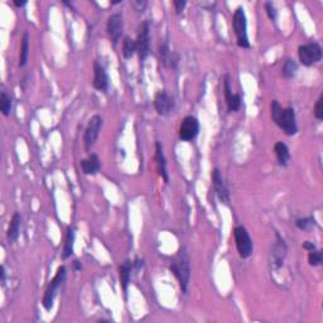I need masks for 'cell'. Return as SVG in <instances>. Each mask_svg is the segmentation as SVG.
I'll return each mask as SVG.
<instances>
[{"label":"cell","instance_id":"obj_1","mask_svg":"<svg viewBox=\"0 0 323 323\" xmlns=\"http://www.w3.org/2000/svg\"><path fill=\"white\" fill-rule=\"evenodd\" d=\"M272 119L287 135H295L298 133V126L295 120V111L293 107H282L279 101L273 100L270 104Z\"/></svg>","mask_w":323,"mask_h":323},{"label":"cell","instance_id":"obj_13","mask_svg":"<svg viewBox=\"0 0 323 323\" xmlns=\"http://www.w3.org/2000/svg\"><path fill=\"white\" fill-rule=\"evenodd\" d=\"M224 94L229 110L239 111L240 107H241V97H240L239 94H232L231 77H230L229 73L224 76Z\"/></svg>","mask_w":323,"mask_h":323},{"label":"cell","instance_id":"obj_35","mask_svg":"<svg viewBox=\"0 0 323 323\" xmlns=\"http://www.w3.org/2000/svg\"><path fill=\"white\" fill-rule=\"evenodd\" d=\"M0 277H2V283L3 284H4L5 283V269H4V266H0Z\"/></svg>","mask_w":323,"mask_h":323},{"label":"cell","instance_id":"obj_28","mask_svg":"<svg viewBox=\"0 0 323 323\" xmlns=\"http://www.w3.org/2000/svg\"><path fill=\"white\" fill-rule=\"evenodd\" d=\"M322 251L321 250H311L308 254V263L311 266H319L322 264Z\"/></svg>","mask_w":323,"mask_h":323},{"label":"cell","instance_id":"obj_9","mask_svg":"<svg viewBox=\"0 0 323 323\" xmlns=\"http://www.w3.org/2000/svg\"><path fill=\"white\" fill-rule=\"evenodd\" d=\"M200 133V121L195 116L189 115L182 120L179 126V139L183 142H192Z\"/></svg>","mask_w":323,"mask_h":323},{"label":"cell","instance_id":"obj_8","mask_svg":"<svg viewBox=\"0 0 323 323\" xmlns=\"http://www.w3.org/2000/svg\"><path fill=\"white\" fill-rule=\"evenodd\" d=\"M102 128V118L100 115H94L90 119L89 124H87L86 129H85L84 134V144H85V150L89 152L92 147H94L95 142L99 138L100 130Z\"/></svg>","mask_w":323,"mask_h":323},{"label":"cell","instance_id":"obj_3","mask_svg":"<svg viewBox=\"0 0 323 323\" xmlns=\"http://www.w3.org/2000/svg\"><path fill=\"white\" fill-rule=\"evenodd\" d=\"M66 275H67V269H66L65 265L60 266L57 269V273H56L55 278L51 280L49 285L47 287L46 292H44L43 301H42V306L46 311H51L53 308V302L57 297L58 290H60L61 285L63 284V282L66 280Z\"/></svg>","mask_w":323,"mask_h":323},{"label":"cell","instance_id":"obj_25","mask_svg":"<svg viewBox=\"0 0 323 323\" xmlns=\"http://www.w3.org/2000/svg\"><path fill=\"white\" fill-rule=\"evenodd\" d=\"M29 56V36L28 33L23 34L22 46H20V55H19V67H24L28 62Z\"/></svg>","mask_w":323,"mask_h":323},{"label":"cell","instance_id":"obj_7","mask_svg":"<svg viewBox=\"0 0 323 323\" xmlns=\"http://www.w3.org/2000/svg\"><path fill=\"white\" fill-rule=\"evenodd\" d=\"M149 22L144 20V22L140 24L139 32H138L137 37V53L139 55L140 61H145V58L148 57L150 53V36H149Z\"/></svg>","mask_w":323,"mask_h":323},{"label":"cell","instance_id":"obj_5","mask_svg":"<svg viewBox=\"0 0 323 323\" xmlns=\"http://www.w3.org/2000/svg\"><path fill=\"white\" fill-rule=\"evenodd\" d=\"M299 61L303 66H313L322 61V47L317 42H312L308 44H302L298 48Z\"/></svg>","mask_w":323,"mask_h":323},{"label":"cell","instance_id":"obj_16","mask_svg":"<svg viewBox=\"0 0 323 323\" xmlns=\"http://www.w3.org/2000/svg\"><path fill=\"white\" fill-rule=\"evenodd\" d=\"M92 85H94L96 90L104 92L106 91L109 87V76L106 70L97 61H95L94 63V81H92Z\"/></svg>","mask_w":323,"mask_h":323},{"label":"cell","instance_id":"obj_29","mask_svg":"<svg viewBox=\"0 0 323 323\" xmlns=\"http://www.w3.org/2000/svg\"><path fill=\"white\" fill-rule=\"evenodd\" d=\"M314 116H316L317 120H322L323 119V95L318 97L316 105H314Z\"/></svg>","mask_w":323,"mask_h":323},{"label":"cell","instance_id":"obj_23","mask_svg":"<svg viewBox=\"0 0 323 323\" xmlns=\"http://www.w3.org/2000/svg\"><path fill=\"white\" fill-rule=\"evenodd\" d=\"M13 107V99L7 91L3 90L2 94H0V111L4 116H9L12 113Z\"/></svg>","mask_w":323,"mask_h":323},{"label":"cell","instance_id":"obj_6","mask_svg":"<svg viewBox=\"0 0 323 323\" xmlns=\"http://www.w3.org/2000/svg\"><path fill=\"white\" fill-rule=\"evenodd\" d=\"M234 237L235 244H236L237 253H239L240 258L248 259L253 254V240H251L250 235H249L248 230L245 227L236 226L234 229Z\"/></svg>","mask_w":323,"mask_h":323},{"label":"cell","instance_id":"obj_31","mask_svg":"<svg viewBox=\"0 0 323 323\" xmlns=\"http://www.w3.org/2000/svg\"><path fill=\"white\" fill-rule=\"evenodd\" d=\"M131 5H133L134 9L137 10L138 13H143L145 7H147V2H145V0H134V2H131Z\"/></svg>","mask_w":323,"mask_h":323},{"label":"cell","instance_id":"obj_32","mask_svg":"<svg viewBox=\"0 0 323 323\" xmlns=\"http://www.w3.org/2000/svg\"><path fill=\"white\" fill-rule=\"evenodd\" d=\"M173 5H174V9H176L177 14H181V13L183 12L184 8H186L187 2H184V0H174Z\"/></svg>","mask_w":323,"mask_h":323},{"label":"cell","instance_id":"obj_33","mask_svg":"<svg viewBox=\"0 0 323 323\" xmlns=\"http://www.w3.org/2000/svg\"><path fill=\"white\" fill-rule=\"evenodd\" d=\"M302 246H303V249H306V250H308V251L314 250V249H316V245H314V244L311 243V241H304Z\"/></svg>","mask_w":323,"mask_h":323},{"label":"cell","instance_id":"obj_20","mask_svg":"<svg viewBox=\"0 0 323 323\" xmlns=\"http://www.w3.org/2000/svg\"><path fill=\"white\" fill-rule=\"evenodd\" d=\"M274 152H275V155H277V159H278V163H279V166L287 167L290 160L289 148L287 147V144L283 142H278L274 147Z\"/></svg>","mask_w":323,"mask_h":323},{"label":"cell","instance_id":"obj_2","mask_svg":"<svg viewBox=\"0 0 323 323\" xmlns=\"http://www.w3.org/2000/svg\"><path fill=\"white\" fill-rule=\"evenodd\" d=\"M169 270L174 274L177 280L179 282L182 292L187 293L191 279V261L186 249L181 248L178 253L173 256L169 264Z\"/></svg>","mask_w":323,"mask_h":323},{"label":"cell","instance_id":"obj_12","mask_svg":"<svg viewBox=\"0 0 323 323\" xmlns=\"http://www.w3.org/2000/svg\"><path fill=\"white\" fill-rule=\"evenodd\" d=\"M212 183H213V189H215V192L219 197V200L221 201L224 205L229 206L230 205V192L229 189H227L226 183L224 182V178L221 176V172H220L219 168H215L212 171Z\"/></svg>","mask_w":323,"mask_h":323},{"label":"cell","instance_id":"obj_15","mask_svg":"<svg viewBox=\"0 0 323 323\" xmlns=\"http://www.w3.org/2000/svg\"><path fill=\"white\" fill-rule=\"evenodd\" d=\"M275 236H277V243L274 244L272 250V265L273 268L279 269L283 266V261H284L285 254H287V245L278 232L275 234Z\"/></svg>","mask_w":323,"mask_h":323},{"label":"cell","instance_id":"obj_18","mask_svg":"<svg viewBox=\"0 0 323 323\" xmlns=\"http://www.w3.org/2000/svg\"><path fill=\"white\" fill-rule=\"evenodd\" d=\"M155 160H157V167H158V172H159V176L164 179L166 183H168L169 177H168V172H167V162L163 153V147H162L159 142H155Z\"/></svg>","mask_w":323,"mask_h":323},{"label":"cell","instance_id":"obj_36","mask_svg":"<svg viewBox=\"0 0 323 323\" xmlns=\"http://www.w3.org/2000/svg\"><path fill=\"white\" fill-rule=\"evenodd\" d=\"M73 268H75V270H81L82 265H81L80 261H78V260H75V261H73Z\"/></svg>","mask_w":323,"mask_h":323},{"label":"cell","instance_id":"obj_26","mask_svg":"<svg viewBox=\"0 0 323 323\" xmlns=\"http://www.w3.org/2000/svg\"><path fill=\"white\" fill-rule=\"evenodd\" d=\"M137 53V43H135L134 39H131L129 36L124 37L123 41V56L124 58H131Z\"/></svg>","mask_w":323,"mask_h":323},{"label":"cell","instance_id":"obj_34","mask_svg":"<svg viewBox=\"0 0 323 323\" xmlns=\"http://www.w3.org/2000/svg\"><path fill=\"white\" fill-rule=\"evenodd\" d=\"M27 4V0H14V5L18 8H22Z\"/></svg>","mask_w":323,"mask_h":323},{"label":"cell","instance_id":"obj_22","mask_svg":"<svg viewBox=\"0 0 323 323\" xmlns=\"http://www.w3.org/2000/svg\"><path fill=\"white\" fill-rule=\"evenodd\" d=\"M73 245H75V230H73V227H68L67 235H66L65 248H63V253H62L63 260L71 258V255L73 254Z\"/></svg>","mask_w":323,"mask_h":323},{"label":"cell","instance_id":"obj_10","mask_svg":"<svg viewBox=\"0 0 323 323\" xmlns=\"http://www.w3.org/2000/svg\"><path fill=\"white\" fill-rule=\"evenodd\" d=\"M106 31L110 39L113 41L114 46L118 44V42L120 41L121 34L124 32V18L121 13H114L109 17L107 24H106Z\"/></svg>","mask_w":323,"mask_h":323},{"label":"cell","instance_id":"obj_14","mask_svg":"<svg viewBox=\"0 0 323 323\" xmlns=\"http://www.w3.org/2000/svg\"><path fill=\"white\" fill-rule=\"evenodd\" d=\"M158 55H159V60L162 62V65L166 68H169V70H174L177 67L179 62V56L174 52L171 51L169 48L168 42L164 41L159 44V49H158Z\"/></svg>","mask_w":323,"mask_h":323},{"label":"cell","instance_id":"obj_4","mask_svg":"<svg viewBox=\"0 0 323 323\" xmlns=\"http://www.w3.org/2000/svg\"><path fill=\"white\" fill-rule=\"evenodd\" d=\"M232 27L236 34L237 46L241 48H250V42L248 37V22H246V14L243 7H239L234 13L232 17Z\"/></svg>","mask_w":323,"mask_h":323},{"label":"cell","instance_id":"obj_11","mask_svg":"<svg viewBox=\"0 0 323 323\" xmlns=\"http://www.w3.org/2000/svg\"><path fill=\"white\" fill-rule=\"evenodd\" d=\"M174 106H176V102L174 99L166 91H158L155 94L154 97V107L155 111L158 113V115L160 116H168L169 114L173 113Z\"/></svg>","mask_w":323,"mask_h":323},{"label":"cell","instance_id":"obj_21","mask_svg":"<svg viewBox=\"0 0 323 323\" xmlns=\"http://www.w3.org/2000/svg\"><path fill=\"white\" fill-rule=\"evenodd\" d=\"M19 231H20V215L18 212H15L13 215L12 220H10L9 229H8V240L9 243H15L19 237Z\"/></svg>","mask_w":323,"mask_h":323},{"label":"cell","instance_id":"obj_30","mask_svg":"<svg viewBox=\"0 0 323 323\" xmlns=\"http://www.w3.org/2000/svg\"><path fill=\"white\" fill-rule=\"evenodd\" d=\"M265 10H266V14H268V17L270 18V19L272 20L277 19V9H275V7L273 3H270V2L265 3Z\"/></svg>","mask_w":323,"mask_h":323},{"label":"cell","instance_id":"obj_19","mask_svg":"<svg viewBox=\"0 0 323 323\" xmlns=\"http://www.w3.org/2000/svg\"><path fill=\"white\" fill-rule=\"evenodd\" d=\"M133 261L131 260H125L119 268V277H120V284L123 288L124 292H128L129 283L131 279V273H133Z\"/></svg>","mask_w":323,"mask_h":323},{"label":"cell","instance_id":"obj_17","mask_svg":"<svg viewBox=\"0 0 323 323\" xmlns=\"http://www.w3.org/2000/svg\"><path fill=\"white\" fill-rule=\"evenodd\" d=\"M81 168L82 172L87 176H95L99 173L100 168H101V163H100L99 157L96 154L89 155V158L81 160Z\"/></svg>","mask_w":323,"mask_h":323},{"label":"cell","instance_id":"obj_24","mask_svg":"<svg viewBox=\"0 0 323 323\" xmlns=\"http://www.w3.org/2000/svg\"><path fill=\"white\" fill-rule=\"evenodd\" d=\"M297 71H298V65H297L295 61L292 60V58H287L284 63H283L282 75L285 78H293L295 76Z\"/></svg>","mask_w":323,"mask_h":323},{"label":"cell","instance_id":"obj_27","mask_svg":"<svg viewBox=\"0 0 323 323\" xmlns=\"http://www.w3.org/2000/svg\"><path fill=\"white\" fill-rule=\"evenodd\" d=\"M295 226L299 230H303V231H309L311 229H313L316 226V220L313 216L309 217H303V219H297L295 220Z\"/></svg>","mask_w":323,"mask_h":323}]
</instances>
